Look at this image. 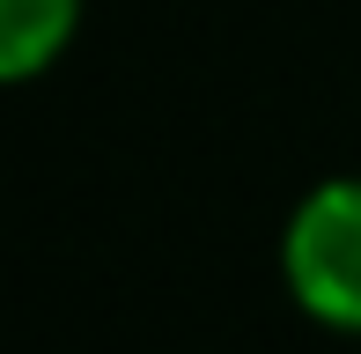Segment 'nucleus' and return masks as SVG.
I'll use <instances>...</instances> for the list:
<instances>
[{
	"mask_svg": "<svg viewBox=\"0 0 361 354\" xmlns=\"http://www.w3.org/2000/svg\"><path fill=\"white\" fill-rule=\"evenodd\" d=\"M288 295L324 332H361V177H324L281 229Z\"/></svg>",
	"mask_w": 361,
	"mask_h": 354,
	"instance_id": "f257e3e1",
	"label": "nucleus"
},
{
	"mask_svg": "<svg viewBox=\"0 0 361 354\" xmlns=\"http://www.w3.org/2000/svg\"><path fill=\"white\" fill-rule=\"evenodd\" d=\"M81 30V0H0V89L44 74Z\"/></svg>",
	"mask_w": 361,
	"mask_h": 354,
	"instance_id": "f03ea898",
	"label": "nucleus"
}]
</instances>
